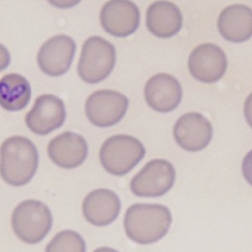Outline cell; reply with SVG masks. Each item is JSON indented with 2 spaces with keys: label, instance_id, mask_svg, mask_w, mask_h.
Returning a JSON list of instances; mask_svg holds the SVG:
<instances>
[{
  "label": "cell",
  "instance_id": "22",
  "mask_svg": "<svg viewBox=\"0 0 252 252\" xmlns=\"http://www.w3.org/2000/svg\"><path fill=\"white\" fill-rule=\"evenodd\" d=\"M94 252H117L116 250L114 249H111V248H107V247H102V248H99V249H96Z\"/></svg>",
  "mask_w": 252,
  "mask_h": 252
},
{
  "label": "cell",
  "instance_id": "13",
  "mask_svg": "<svg viewBox=\"0 0 252 252\" xmlns=\"http://www.w3.org/2000/svg\"><path fill=\"white\" fill-rule=\"evenodd\" d=\"M183 90L173 76L161 73L148 79L144 87V97L153 110L167 113L178 107L182 100Z\"/></svg>",
  "mask_w": 252,
  "mask_h": 252
},
{
  "label": "cell",
  "instance_id": "3",
  "mask_svg": "<svg viewBox=\"0 0 252 252\" xmlns=\"http://www.w3.org/2000/svg\"><path fill=\"white\" fill-rule=\"evenodd\" d=\"M144 155L145 148L138 139L129 135H115L102 144L99 159L108 173L124 176L130 172Z\"/></svg>",
  "mask_w": 252,
  "mask_h": 252
},
{
  "label": "cell",
  "instance_id": "1",
  "mask_svg": "<svg viewBox=\"0 0 252 252\" xmlns=\"http://www.w3.org/2000/svg\"><path fill=\"white\" fill-rule=\"evenodd\" d=\"M172 222L170 210L164 205L135 204L125 215L126 234L140 245H149L165 236Z\"/></svg>",
  "mask_w": 252,
  "mask_h": 252
},
{
  "label": "cell",
  "instance_id": "5",
  "mask_svg": "<svg viewBox=\"0 0 252 252\" xmlns=\"http://www.w3.org/2000/svg\"><path fill=\"white\" fill-rule=\"evenodd\" d=\"M116 64L115 46L102 37L91 36L82 45L78 72L87 83H97L106 79Z\"/></svg>",
  "mask_w": 252,
  "mask_h": 252
},
{
  "label": "cell",
  "instance_id": "20",
  "mask_svg": "<svg viewBox=\"0 0 252 252\" xmlns=\"http://www.w3.org/2000/svg\"><path fill=\"white\" fill-rule=\"evenodd\" d=\"M242 171L246 181L252 186V150L244 158L242 163Z\"/></svg>",
  "mask_w": 252,
  "mask_h": 252
},
{
  "label": "cell",
  "instance_id": "12",
  "mask_svg": "<svg viewBox=\"0 0 252 252\" xmlns=\"http://www.w3.org/2000/svg\"><path fill=\"white\" fill-rule=\"evenodd\" d=\"M140 10L134 2L112 0L102 7L100 23L103 29L114 36L126 37L138 29Z\"/></svg>",
  "mask_w": 252,
  "mask_h": 252
},
{
  "label": "cell",
  "instance_id": "18",
  "mask_svg": "<svg viewBox=\"0 0 252 252\" xmlns=\"http://www.w3.org/2000/svg\"><path fill=\"white\" fill-rule=\"evenodd\" d=\"M31 95V86L23 76L12 73L1 79L0 101L4 109L22 110L29 103Z\"/></svg>",
  "mask_w": 252,
  "mask_h": 252
},
{
  "label": "cell",
  "instance_id": "2",
  "mask_svg": "<svg viewBox=\"0 0 252 252\" xmlns=\"http://www.w3.org/2000/svg\"><path fill=\"white\" fill-rule=\"evenodd\" d=\"M38 167V152L30 140L16 136L1 146V176L9 185L21 187L28 184Z\"/></svg>",
  "mask_w": 252,
  "mask_h": 252
},
{
  "label": "cell",
  "instance_id": "8",
  "mask_svg": "<svg viewBox=\"0 0 252 252\" xmlns=\"http://www.w3.org/2000/svg\"><path fill=\"white\" fill-rule=\"evenodd\" d=\"M66 119L63 100L54 94H41L26 114L25 123L32 133L45 136L59 129Z\"/></svg>",
  "mask_w": 252,
  "mask_h": 252
},
{
  "label": "cell",
  "instance_id": "14",
  "mask_svg": "<svg viewBox=\"0 0 252 252\" xmlns=\"http://www.w3.org/2000/svg\"><path fill=\"white\" fill-rule=\"evenodd\" d=\"M87 142L79 134L64 132L55 137L48 145V155L52 161L64 169H74L87 158Z\"/></svg>",
  "mask_w": 252,
  "mask_h": 252
},
{
  "label": "cell",
  "instance_id": "7",
  "mask_svg": "<svg viewBox=\"0 0 252 252\" xmlns=\"http://www.w3.org/2000/svg\"><path fill=\"white\" fill-rule=\"evenodd\" d=\"M129 100L125 94L103 89L88 96L85 102V113L94 126L104 128L118 124L126 115Z\"/></svg>",
  "mask_w": 252,
  "mask_h": 252
},
{
  "label": "cell",
  "instance_id": "21",
  "mask_svg": "<svg viewBox=\"0 0 252 252\" xmlns=\"http://www.w3.org/2000/svg\"><path fill=\"white\" fill-rule=\"evenodd\" d=\"M244 114L248 124L252 128V93L247 97L244 105Z\"/></svg>",
  "mask_w": 252,
  "mask_h": 252
},
{
  "label": "cell",
  "instance_id": "19",
  "mask_svg": "<svg viewBox=\"0 0 252 252\" xmlns=\"http://www.w3.org/2000/svg\"><path fill=\"white\" fill-rule=\"evenodd\" d=\"M86 245L83 238L73 230L59 232L49 243L45 252H85Z\"/></svg>",
  "mask_w": 252,
  "mask_h": 252
},
{
  "label": "cell",
  "instance_id": "17",
  "mask_svg": "<svg viewBox=\"0 0 252 252\" xmlns=\"http://www.w3.org/2000/svg\"><path fill=\"white\" fill-rule=\"evenodd\" d=\"M183 16L180 9L168 1H156L146 12V26L159 38H169L181 30Z\"/></svg>",
  "mask_w": 252,
  "mask_h": 252
},
{
  "label": "cell",
  "instance_id": "15",
  "mask_svg": "<svg viewBox=\"0 0 252 252\" xmlns=\"http://www.w3.org/2000/svg\"><path fill=\"white\" fill-rule=\"evenodd\" d=\"M121 201L109 189H95L90 192L82 203V213L88 222L95 226H106L119 216Z\"/></svg>",
  "mask_w": 252,
  "mask_h": 252
},
{
  "label": "cell",
  "instance_id": "11",
  "mask_svg": "<svg viewBox=\"0 0 252 252\" xmlns=\"http://www.w3.org/2000/svg\"><path fill=\"white\" fill-rule=\"evenodd\" d=\"M211 123L200 113L191 112L181 116L174 126L176 142L185 150H203L212 139Z\"/></svg>",
  "mask_w": 252,
  "mask_h": 252
},
{
  "label": "cell",
  "instance_id": "4",
  "mask_svg": "<svg viewBox=\"0 0 252 252\" xmlns=\"http://www.w3.org/2000/svg\"><path fill=\"white\" fill-rule=\"evenodd\" d=\"M53 217L47 205L27 200L16 206L12 215V226L16 236L27 244L41 242L51 230Z\"/></svg>",
  "mask_w": 252,
  "mask_h": 252
},
{
  "label": "cell",
  "instance_id": "6",
  "mask_svg": "<svg viewBox=\"0 0 252 252\" xmlns=\"http://www.w3.org/2000/svg\"><path fill=\"white\" fill-rule=\"evenodd\" d=\"M175 179L174 166L168 160L153 159L132 179L130 188L138 197L156 198L172 189Z\"/></svg>",
  "mask_w": 252,
  "mask_h": 252
},
{
  "label": "cell",
  "instance_id": "10",
  "mask_svg": "<svg viewBox=\"0 0 252 252\" xmlns=\"http://www.w3.org/2000/svg\"><path fill=\"white\" fill-rule=\"evenodd\" d=\"M189 69L194 79L212 83L221 79L227 69V58L219 46L205 43L195 48L190 54Z\"/></svg>",
  "mask_w": 252,
  "mask_h": 252
},
{
  "label": "cell",
  "instance_id": "16",
  "mask_svg": "<svg viewBox=\"0 0 252 252\" xmlns=\"http://www.w3.org/2000/svg\"><path fill=\"white\" fill-rule=\"evenodd\" d=\"M218 30L226 40L240 43L252 36V10L243 4H234L221 11Z\"/></svg>",
  "mask_w": 252,
  "mask_h": 252
},
{
  "label": "cell",
  "instance_id": "9",
  "mask_svg": "<svg viewBox=\"0 0 252 252\" xmlns=\"http://www.w3.org/2000/svg\"><path fill=\"white\" fill-rule=\"evenodd\" d=\"M76 48L75 40L66 34H58L48 39L37 54L40 70L51 77H60L67 73L73 62Z\"/></svg>",
  "mask_w": 252,
  "mask_h": 252
}]
</instances>
